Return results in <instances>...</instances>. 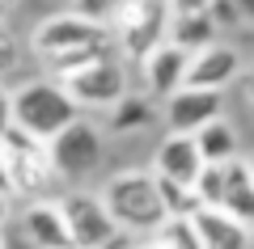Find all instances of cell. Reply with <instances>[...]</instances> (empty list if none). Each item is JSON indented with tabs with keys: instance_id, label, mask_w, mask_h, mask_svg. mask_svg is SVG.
I'll return each mask as SVG.
<instances>
[{
	"instance_id": "cell-1",
	"label": "cell",
	"mask_w": 254,
	"mask_h": 249,
	"mask_svg": "<svg viewBox=\"0 0 254 249\" xmlns=\"http://www.w3.org/2000/svg\"><path fill=\"white\" fill-rule=\"evenodd\" d=\"M102 207L110 211L119 232L127 237H148L157 228V220L165 215L161 195H157V182L148 169H123L115 178H106V186L98 190Z\"/></svg>"
},
{
	"instance_id": "cell-2",
	"label": "cell",
	"mask_w": 254,
	"mask_h": 249,
	"mask_svg": "<svg viewBox=\"0 0 254 249\" xmlns=\"http://www.w3.org/2000/svg\"><path fill=\"white\" fill-rule=\"evenodd\" d=\"M9 110H13V127H21L26 135L34 140H51L64 123H72L81 114L68 89H64L55 76H38V80H26L17 89H9Z\"/></svg>"
},
{
	"instance_id": "cell-3",
	"label": "cell",
	"mask_w": 254,
	"mask_h": 249,
	"mask_svg": "<svg viewBox=\"0 0 254 249\" xmlns=\"http://www.w3.org/2000/svg\"><path fill=\"white\" fill-rule=\"evenodd\" d=\"M106 30L110 47L123 59H140L165 38V4L161 0H110L106 9Z\"/></svg>"
},
{
	"instance_id": "cell-4",
	"label": "cell",
	"mask_w": 254,
	"mask_h": 249,
	"mask_svg": "<svg viewBox=\"0 0 254 249\" xmlns=\"http://www.w3.org/2000/svg\"><path fill=\"white\" fill-rule=\"evenodd\" d=\"M55 80L68 89V98H72L81 110H110L127 89H131L127 63L119 59L115 51L98 55V59L81 63V68H72V72H64V76H55Z\"/></svg>"
},
{
	"instance_id": "cell-5",
	"label": "cell",
	"mask_w": 254,
	"mask_h": 249,
	"mask_svg": "<svg viewBox=\"0 0 254 249\" xmlns=\"http://www.w3.org/2000/svg\"><path fill=\"white\" fill-rule=\"evenodd\" d=\"M60 203V215H64V228L72 237V249H127V232L115 228L110 211L102 207L98 195H72L55 199Z\"/></svg>"
},
{
	"instance_id": "cell-6",
	"label": "cell",
	"mask_w": 254,
	"mask_h": 249,
	"mask_svg": "<svg viewBox=\"0 0 254 249\" xmlns=\"http://www.w3.org/2000/svg\"><path fill=\"white\" fill-rule=\"evenodd\" d=\"M102 160V135L93 123H85L81 114L72 123H64L60 131L47 140V165H51V178L64 182H81L85 173L98 169Z\"/></svg>"
},
{
	"instance_id": "cell-7",
	"label": "cell",
	"mask_w": 254,
	"mask_h": 249,
	"mask_svg": "<svg viewBox=\"0 0 254 249\" xmlns=\"http://www.w3.org/2000/svg\"><path fill=\"white\" fill-rule=\"evenodd\" d=\"M0 156H4V173H9V195L38 199L51 186V165H47V144L26 135L21 127H9L0 135Z\"/></svg>"
},
{
	"instance_id": "cell-8",
	"label": "cell",
	"mask_w": 254,
	"mask_h": 249,
	"mask_svg": "<svg viewBox=\"0 0 254 249\" xmlns=\"http://www.w3.org/2000/svg\"><path fill=\"white\" fill-rule=\"evenodd\" d=\"M30 47H34L43 59L60 51H76V47H110V30L106 21L85 17V13H60V17H43L30 34ZM115 51V47H110Z\"/></svg>"
},
{
	"instance_id": "cell-9",
	"label": "cell",
	"mask_w": 254,
	"mask_h": 249,
	"mask_svg": "<svg viewBox=\"0 0 254 249\" xmlns=\"http://www.w3.org/2000/svg\"><path fill=\"white\" fill-rule=\"evenodd\" d=\"M242 76V51L229 43L212 38L208 47L187 55V72H182V85H195V89H225Z\"/></svg>"
},
{
	"instance_id": "cell-10",
	"label": "cell",
	"mask_w": 254,
	"mask_h": 249,
	"mask_svg": "<svg viewBox=\"0 0 254 249\" xmlns=\"http://www.w3.org/2000/svg\"><path fill=\"white\" fill-rule=\"evenodd\" d=\"M225 114V93L220 89H195V85H178L165 98V127L170 131H195V127L212 123Z\"/></svg>"
},
{
	"instance_id": "cell-11",
	"label": "cell",
	"mask_w": 254,
	"mask_h": 249,
	"mask_svg": "<svg viewBox=\"0 0 254 249\" xmlns=\"http://www.w3.org/2000/svg\"><path fill=\"white\" fill-rule=\"evenodd\" d=\"M199 249H250V224L229 215L225 207H195L190 211Z\"/></svg>"
},
{
	"instance_id": "cell-12",
	"label": "cell",
	"mask_w": 254,
	"mask_h": 249,
	"mask_svg": "<svg viewBox=\"0 0 254 249\" xmlns=\"http://www.w3.org/2000/svg\"><path fill=\"white\" fill-rule=\"evenodd\" d=\"M136 63H140V76H144L148 98H170V93L182 85V72H187V51L161 38V43H157L153 51H144Z\"/></svg>"
},
{
	"instance_id": "cell-13",
	"label": "cell",
	"mask_w": 254,
	"mask_h": 249,
	"mask_svg": "<svg viewBox=\"0 0 254 249\" xmlns=\"http://www.w3.org/2000/svg\"><path fill=\"white\" fill-rule=\"evenodd\" d=\"M199 165H203V156H199V148H195V140H190V131H170L157 144V156H153L157 178H170V182L190 186L195 173H199Z\"/></svg>"
},
{
	"instance_id": "cell-14",
	"label": "cell",
	"mask_w": 254,
	"mask_h": 249,
	"mask_svg": "<svg viewBox=\"0 0 254 249\" xmlns=\"http://www.w3.org/2000/svg\"><path fill=\"white\" fill-rule=\"evenodd\" d=\"M21 228L38 249H72V237L64 228V215L55 199H30V207L21 211Z\"/></svg>"
},
{
	"instance_id": "cell-15",
	"label": "cell",
	"mask_w": 254,
	"mask_h": 249,
	"mask_svg": "<svg viewBox=\"0 0 254 249\" xmlns=\"http://www.w3.org/2000/svg\"><path fill=\"white\" fill-rule=\"evenodd\" d=\"M220 173H225V190H220V207L229 215L250 224L254 220V173H250V160L242 156H229L220 160Z\"/></svg>"
},
{
	"instance_id": "cell-16",
	"label": "cell",
	"mask_w": 254,
	"mask_h": 249,
	"mask_svg": "<svg viewBox=\"0 0 254 249\" xmlns=\"http://www.w3.org/2000/svg\"><path fill=\"white\" fill-rule=\"evenodd\" d=\"M220 30L212 26V17L208 13H165V43H174V47H182V51H199V47H208L212 38H216Z\"/></svg>"
},
{
	"instance_id": "cell-17",
	"label": "cell",
	"mask_w": 254,
	"mask_h": 249,
	"mask_svg": "<svg viewBox=\"0 0 254 249\" xmlns=\"http://www.w3.org/2000/svg\"><path fill=\"white\" fill-rule=\"evenodd\" d=\"M190 140H195V148H199L203 160H229V156H237V148H242V144H237L233 123H229L225 114L212 118V123H203V127H195Z\"/></svg>"
},
{
	"instance_id": "cell-18",
	"label": "cell",
	"mask_w": 254,
	"mask_h": 249,
	"mask_svg": "<svg viewBox=\"0 0 254 249\" xmlns=\"http://www.w3.org/2000/svg\"><path fill=\"white\" fill-rule=\"evenodd\" d=\"M148 241H157L161 249H199V237H195L190 215H161L157 228L148 232Z\"/></svg>"
},
{
	"instance_id": "cell-19",
	"label": "cell",
	"mask_w": 254,
	"mask_h": 249,
	"mask_svg": "<svg viewBox=\"0 0 254 249\" xmlns=\"http://www.w3.org/2000/svg\"><path fill=\"white\" fill-rule=\"evenodd\" d=\"M110 110H115V114H110V127H115V131H136V127H148V118H153L148 98L144 93H131V89H127Z\"/></svg>"
},
{
	"instance_id": "cell-20",
	"label": "cell",
	"mask_w": 254,
	"mask_h": 249,
	"mask_svg": "<svg viewBox=\"0 0 254 249\" xmlns=\"http://www.w3.org/2000/svg\"><path fill=\"white\" fill-rule=\"evenodd\" d=\"M153 182H157V195H161L165 215H190L195 207H199V199H195V190H190V186L170 182V178H157V173H153Z\"/></svg>"
},
{
	"instance_id": "cell-21",
	"label": "cell",
	"mask_w": 254,
	"mask_h": 249,
	"mask_svg": "<svg viewBox=\"0 0 254 249\" xmlns=\"http://www.w3.org/2000/svg\"><path fill=\"white\" fill-rule=\"evenodd\" d=\"M212 17V26L216 30H246V21H250V13L237 9L233 0H208V9H203Z\"/></svg>"
},
{
	"instance_id": "cell-22",
	"label": "cell",
	"mask_w": 254,
	"mask_h": 249,
	"mask_svg": "<svg viewBox=\"0 0 254 249\" xmlns=\"http://www.w3.org/2000/svg\"><path fill=\"white\" fill-rule=\"evenodd\" d=\"M17 63V38H13V30L0 21V76Z\"/></svg>"
},
{
	"instance_id": "cell-23",
	"label": "cell",
	"mask_w": 254,
	"mask_h": 249,
	"mask_svg": "<svg viewBox=\"0 0 254 249\" xmlns=\"http://www.w3.org/2000/svg\"><path fill=\"white\" fill-rule=\"evenodd\" d=\"M165 4V13H199V9H208V0H161Z\"/></svg>"
},
{
	"instance_id": "cell-24",
	"label": "cell",
	"mask_w": 254,
	"mask_h": 249,
	"mask_svg": "<svg viewBox=\"0 0 254 249\" xmlns=\"http://www.w3.org/2000/svg\"><path fill=\"white\" fill-rule=\"evenodd\" d=\"M106 9H110V0H76V13H85V17H106Z\"/></svg>"
},
{
	"instance_id": "cell-25",
	"label": "cell",
	"mask_w": 254,
	"mask_h": 249,
	"mask_svg": "<svg viewBox=\"0 0 254 249\" xmlns=\"http://www.w3.org/2000/svg\"><path fill=\"white\" fill-rule=\"evenodd\" d=\"M9 127H13V110H9V89L0 85V135L9 131Z\"/></svg>"
},
{
	"instance_id": "cell-26",
	"label": "cell",
	"mask_w": 254,
	"mask_h": 249,
	"mask_svg": "<svg viewBox=\"0 0 254 249\" xmlns=\"http://www.w3.org/2000/svg\"><path fill=\"white\" fill-rule=\"evenodd\" d=\"M0 224H9V195L0 190Z\"/></svg>"
},
{
	"instance_id": "cell-27",
	"label": "cell",
	"mask_w": 254,
	"mask_h": 249,
	"mask_svg": "<svg viewBox=\"0 0 254 249\" xmlns=\"http://www.w3.org/2000/svg\"><path fill=\"white\" fill-rule=\"evenodd\" d=\"M233 4H237V9H246V13L254 17V0H233Z\"/></svg>"
},
{
	"instance_id": "cell-28",
	"label": "cell",
	"mask_w": 254,
	"mask_h": 249,
	"mask_svg": "<svg viewBox=\"0 0 254 249\" xmlns=\"http://www.w3.org/2000/svg\"><path fill=\"white\" fill-rule=\"evenodd\" d=\"M140 249H161V245H157V241H144V245H140Z\"/></svg>"
},
{
	"instance_id": "cell-29",
	"label": "cell",
	"mask_w": 254,
	"mask_h": 249,
	"mask_svg": "<svg viewBox=\"0 0 254 249\" xmlns=\"http://www.w3.org/2000/svg\"><path fill=\"white\" fill-rule=\"evenodd\" d=\"M4 13H9V4H4V0H0V21H4Z\"/></svg>"
},
{
	"instance_id": "cell-30",
	"label": "cell",
	"mask_w": 254,
	"mask_h": 249,
	"mask_svg": "<svg viewBox=\"0 0 254 249\" xmlns=\"http://www.w3.org/2000/svg\"><path fill=\"white\" fill-rule=\"evenodd\" d=\"M4 4H9V9H13V4H17V0H4Z\"/></svg>"
},
{
	"instance_id": "cell-31",
	"label": "cell",
	"mask_w": 254,
	"mask_h": 249,
	"mask_svg": "<svg viewBox=\"0 0 254 249\" xmlns=\"http://www.w3.org/2000/svg\"><path fill=\"white\" fill-rule=\"evenodd\" d=\"M0 249H4V241H0Z\"/></svg>"
}]
</instances>
